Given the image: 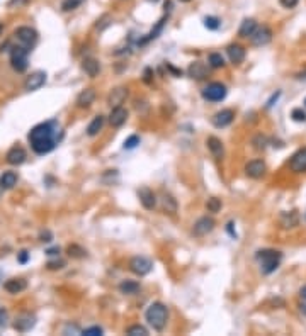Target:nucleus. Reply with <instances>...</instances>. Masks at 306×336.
I'll use <instances>...</instances> for the list:
<instances>
[{
    "mask_svg": "<svg viewBox=\"0 0 306 336\" xmlns=\"http://www.w3.org/2000/svg\"><path fill=\"white\" fill-rule=\"evenodd\" d=\"M138 197L142 205L146 209V211H153L157 207V197H155V192L148 187H142L138 190Z\"/></svg>",
    "mask_w": 306,
    "mask_h": 336,
    "instance_id": "4468645a",
    "label": "nucleus"
},
{
    "mask_svg": "<svg viewBox=\"0 0 306 336\" xmlns=\"http://www.w3.org/2000/svg\"><path fill=\"white\" fill-rule=\"evenodd\" d=\"M46 255H48V257H58V255H60V248L58 246H56V248H50V250L46 251Z\"/></svg>",
    "mask_w": 306,
    "mask_h": 336,
    "instance_id": "603ef678",
    "label": "nucleus"
},
{
    "mask_svg": "<svg viewBox=\"0 0 306 336\" xmlns=\"http://www.w3.org/2000/svg\"><path fill=\"white\" fill-rule=\"evenodd\" d=\"M226 55L233 65H240V63H244L247 51H245V48L240 46V44H230V46L226 48Z\"/></svg>",
    "mask_w": 306,
    "mask_h": 336,
    "instance_id": "412c9836",
    "label": "nucleus"
},
{
    "mask_svg": "<svg viewBox=\"0 0 306 336\" xmlns=\"http://www.w3.org/2000/svg\"><path fill=\"white\" fill-rule=\"evenodd\" d=\"M220 26H221V20L218 19L216 16H207V17H204V27H206V29L216 31V29H220Z\"/></svg>",
    "mask_w": 306,
    "mask_h": 336,
    "instance_id": "72a5a7b5",
    "label": "nucleus"
},
{
    "mask_svg": "<svg viewBox=\"0 0 306 336\" xmlns=\"http://www.w3.org/2000/svg\"><path fill=\"white\" fill-rule=\"evenodd\" d=\"M213 229H214V219L204 216V218H199L198 221L194 223V226H192V234H194L196 238H203V236H206V234H209Z\"/></svg>",
    "mask_w": 306,
    "mask_h": 336,
    "instance_id": "9d476101",
    "label": "nucleus"
},
{
    "mask_svg": "<svg viewBox=\"0 0 306 336\" xmlns=\"http://www.w3.org/2000/svg\"><path fill=\"white\" fill-rule=\"evenodd\" d=\"M140 290V283L136 280H122L119 283V292L126 294V296H133V294H138Z\"/></svg>",
    "mask_w": 306,
    "mask_h": 336,
    "instance_id": "c85d7f7f",
    "label": "nucleus"
},
{
    "mask_svg": "<svg viewBox=\"0 0 306 336\" xmlns=\"http://www.w3.org/2000/svg\"><path fill=\"white\" fill-rule=\"evenodd\" d=\"M305 106H306V99H305Z\"/></svg>",
    "mask_w": 306,
    "mask_h": 336,
    "instance_id": "e2e57ef3",
    "label": "nucleus"
},
{
    "mask_svg": "<svg viewBox=\"0 0 306 336\" xmlns=\"http://www.w3.org/2000/svg\"><path fill=\"white\" fill-rule=\"evenodd\" d=\"M296 78L298 80H306V70H305V72H301V73H298Z\"/></svg>",
    "mask_w": 306,
    "mask_h": 336,
    "instance_id": "4d7b16f0",
    "label": "nucleus"
},
{
    "mask_svg": "<svg viewBox=\"0 0 306 336\" xmlns=\"http://www.w3.org/2000/svg\"><path fill=\"white\" fill-rule=\"evenodd\" d=\"M206 145H207V149H209V153L213 155V158H216V160L223 158L224 146H223V143H221L220 138H216V136H209V138L206 139Z\"/></svg>",
    "mask_w": 306,
    "mask_h": 336,
    "instance_id": "6ab92c4d",
    "label": "nucleus"
},
{
    "mask_svg": "<svg viewBox=\"0 0 306 336\" xmlns=\"http://www.w3.org/2000/svg\"><path fill=\"white\" fill-rule=\"evenodd\" d=\"M152 268H153L152 260H148V258H145V257H133L131 260H129V270L135 275H138V277L148 275L150 272H152Z\"/></svg>",
    "mask_w": 306,
    "mask_h": 336,
    "instance_id": "0eeeda50",
    "label": "nucleus"
},
{
    "mask_svg": "<svg viewBox=\"0 0 306 336\" xmlns=\"http://www.w3.org/2000/svg\"><path fill=\"white\" fill-rule=\"evenodd\" d=\"M102 128H104V117H102V115H96V117L92 119V122L87 126V134H89L90 138H94V136H97L102 131Z\"/></svg>",
    "mask_w": 306,
    "mask_h": 336,
    "instance_id": "7c9ffc66",
    "label": "nucleus"
},
{
    "mask_svg": "<svg viewBox=\"0 0 306 336\" xmlns=\"http://www.w3.org/2000/svg\"><path fill=\"white\" fill-rule=\"evenodd\" d=\"M126 119H128V111H126L124 107L122 106L112 107L111 114H109V124H111L112 128H121L126 122Z\"/></svg>",
    "mask_w": 306,
    "mask_h": 336,
    "instance_id": "f3484780",
    "label": "nucleus"
},
{
    "mask_svg": "<svg viewBox=\"0 0 306 336\" xmlns=\"http://www.w3.org/2000/svg\"><path fill=\"white\" fill-rule=\"evenodd\" d=\"M138 145H140V136L133 134V136H129V138L126 139L122 146H124V149H135Z\"/></svg>",
    "mask_w": 306,
    "mask_h": 336,
    "instance_id": "58836bf2",
    "label": "nucleus"
},
{
    "mask_svg": "<svg viewBox=\"0 0 306 336\" xmlns=\"http://www.w3.org/2000/svg\"><path fill=\"white\" fill-rule=\"evenodd\" d=\"M305 219H306V214H305Z\"/></svg>",
    "mask_w": 306,
    "mask_h": 336,
    "instance_id": "0e129e2a",
    "label": "nucleus"
},
{
    "mask_svg": "<svg viewBox=\"0 0 306 336\" xmlns=\"http://www.w3.org/2000/svg\"><path fill=\"white\" fill-rule=\"evenodd\" d=\"M254 145H255L257 149H264L267 146V138H265V136H262V134L255 136V138H254Z\"/></svg>",
    "mask_w": 306,
    "mask_h": 336,
    "instance_id": "a19ab883",
    "label": "nucleus"
},
{
    "mask_svg": "<svg viewBox=\"0 0 306 336\" xmlns=\"http://www.w3.org/2000/svg\"><path fill=\"white\" fill-rule=\"evenodd\" d=\"M16 184H17L16 171H3V173L0 175V188H2V190H10V188H14Z\"/></svg>",
    "mask_w": 306,
    "mask_h": 336,
    "instance_id": "bb28decb",
    "label": "nucleus"
},
{
    "mask_svg": "<svg viewBox=\"0 0 306 336\" xmlns=\"http://www.w3.org/2000/svg\"><path fill=\"white\" fill-rule=\"evenodd\" d=\"M150 73H152V70L146 68V70H145V82H146V83H152V78H150Z\"/></svg>",
    "mask_w": 306,
    "mask_h": 336,
    "instance_id": "864d4df0",
    "label": "nucleus"
},
{
    "mask_svg": "<svg viewBox=\"0 0 306 336\" xmlns=\"http://www.w3.org/2000/svg\"><path fill=\"white\" fill-rule=\"evenodd\" d=\"M126 335L128 336H146L148 335V330H146L145 326H142V324H133V326H129L128 330H126Z\"/></svg>",
    "mask_w": 306,
    "mask_h": 336,
    "instance_id": "c9c22d12",
    "label": "nucleus"
},
{
    "mask_svg": "<svg viewBox=\"0 0 306 336\" xmlns=\"http://www.w3.org/2000/svg\"><path fill=\"white\" fill-rule=\"evenodd\" d=\"M165 22H167V16H163L162 17L160 20L157 22V26L153 27L152 31H150L148 34H146L143 39H140L138 41V46H143V44H146V43H150V41H153V39H157L158 36H160V33L163 31V27H165Z\"/></svg>",
    "mask_w": 306,
    "mask_h": 336,
    "instance_id": "5701e85b",
    "label": "nucleus"
},
{
    "mask_svg": "<svg viewBox=\"0 0 306 336\" xmlns=\"http://www.w3.org/2000/svg\"><path fill=\"white\" fill-rule=\"evenodd\" d=\"M207 61H209L211 68H223L224 66V58L221 56V53H211Z\"/></svg>",
    "mask_w": 306,
    "mask_h": 336,
    "instance_id": "473e14b6",
    "label": "nucleus"
},
{
    "mask_svg": "<svg viewBox=\"0 0 306 336\" xmlns=\"http://www.w3.org/2000/svg\"><path fill=\"white\" fill-rule=\"evenodd\" d=\"M14 36H16L17 43H19L20 46L27 48V50H33L34 44L38 43V33L33 29V27H29V26L19 27V29L14 33Z\"/></svg>",
    "mask_w": 306,
    "mask_h": 336,
    "instance_id": "39448f33",
    "label": "nucleus"
},
{
    "mask_svg": "<svg viewBox=\"0 0 306 336\" xmlns=\"http://www.w3.org/2000/svg\"><path fill=\"white\" fill-rule=\"evenodd\" d=\"M235 119V112L231 109H223L220 112H216V114L213 115V124L214 128H226V126H230L231 122H233Z\"/></svg>",
    "mask_w": 306,
    "mask_h": 336,
    "instance_id": "dca6fc26",
    "label": "nucleus"
},
{
    "mask_svg": "<svg viewBox=\"0 0 306 336\" xmlns=\"http://www.w3.org/2000/svg\"><path fill=\"white\" fill-rule=\"evenodd\" d=\"M226 93V85L220 82H213L203 90V99L207 100V102H221V100H224Z\"/></svg>",
    "mask_w": 306,
    "mask_h": 336,
    "instance_id": "423d86ee",
    "label": "nucleus"
},
{
    "mask_svg": "<svg viewBox=\"0 0 306 336\" xmlns=\"http://www.w3.org/2000/svg\"><path fill=\"white\" fill-rule=\"evenodd\" d=\"M291 171L294 173H306V148H301L291 156L289 163H287Z\"/></svg>",
    "mask_w": 306,
    "mask_h": 336,
    "instance_id": "9b49d317",
    "label": "nucleus"
},
{
    "mask_svg": "<svg viewBox=\"0 0 306 336\" xmlns=\"http://www.w3.org/2000/svg\"><path fill=\"white\" fill-rule=\"evenodd\" d=\"M265 171H267V165L264 160H252V162H248L247 165H245V175L254 178V180L262 178L264 175H265Z\"/></svg>",
    "mask_w": 306,
    "mask_h": 336,
    "instance_id": "f8f14e48",
    "label": "nucleus"
},
{
    "mask_svg": "<svg viewBox=\"0 0 306 336\" xmlns=\"http://www.w3.org/2000/svg\"><path fill=\"white\" fill-rule=\"evenodd\" d=\"M46 80H48L46 72L38 70V72L31 73L26 78V82H24V90H27V92H36V90H40L41 87L46 83Z\"/></svg>",
    "mask_w": 306,
    "mask_h": 336,
    "instance_id": "6e6552de",
    "label": "nucleus"
},
{
    "mask_svg": "<svg viewBox=\"0 0 306 336\" xmlns=\"http://www.w3.org/2000/svg\"><path fill=\"white\" fill-rule=\"evenodd\" d=\"M257 27H259V24H257L255 19H244V22L240 24V29H238V36L240 37H252L254 36V33L257 31Z\"/></svg>",
    "mask_w": 306,
    "mask_h": 336,
    "instance_id": "393cba45",
    "label": "nucleus"
},
{
    "mask_svg": "<svg viewBox=\"0 0 306 336\" xmlns=\"http://www.w3.org/2000/svg\"><path fill=\"white\" fill-rule=\"evenodd\" d=\"M7 321H9V313L7 309H0V328H5L7 326Z\"/></svg>",
    "mask_w": 306,
    "mask_h": 336,
    "instance_id": "c03bdc74",
    "label": "nucleus"
},
{
    "mask_svg": "<svg viewBox=\"0 0 306 336\" xmlns=\"http://www.w3.org/2000/svg\"><path fill=\"white\" fill-rule=\"evenodd\" d=\"M70 331H73V333H77V335H82V331H80V328L79 326H75V324H66L65 326V330H63V335H68Z\"/></svg>",
    "mask_w": 306,
    "mask_h": 336,
    "instance_id": "09e8293b",
    "label": "nucleus"
},
{
    "mask_svg": "<svg viewBox=\"0 0 306 336\" xmlns=\"http://www.w3.org/2000/svg\"><path fill=\"white\" fill-rule=\"evenodd\" d=\"M34 324H36V316L31 313H22L16 317V321H14V330H16L17 333H27V331L33 330Z\"/></svg>",
    "mask_w": 306,
    "mask_h": 336,
    "instance_id": "1a4fd4ad",
    "label": "nucleus"
},
{
    "mask_svg": "<svg viewBox=\"0 0 306 336\" xmlns=\"http://www.w3.org/2000/svg\"><path fill=\"white\" fill-rule=\"evenodd\" d=\"M206 209L209 212H218L221 209V201L220 199H216V197H211V199H207V202H206Z\"/></svg>",
    "mask_w": 306,
    "mask_h": 336,
    "instance_id": "e433bc0d",
    "label": "nucleus"
},
{
    "mask_svg": "<svg viewBox=\"0 0 306 336\" xmlns=\"http://www.w3.org/2000/svg\"><path fill=\"white\" fill-rule=\"evenodd\" d=\"M279 3L284 9H294L298 5V0H279Z\"/></svg>",
    "mask_w": 306,
    "mask_h": 336,
    "instance_id": "de8ad7c7",
    "label": "nucleus"
},
{
    "mask_svg": "<svg viewBox=\"0 0 306 336\" xmlns=\"http://www.w3.org/2000/svg\"><path fill=\"white\" fill-rule=\"evenodd\" d=\"M162 207H163V211L168 212V214H175L179 205H177V201H175L170 194L165 192V194L162 195Z\"/></svg>",
    "mask_w": 306,
    "mask_h": 336,
    "instance_id": "c756f323",
    "label": "nucleus"
},
{
    "mask_svg": "<svg viewBox=\"0 0 306 336\" xmlns=\"http://www.w3.org/2000/svg\"><path fill=\"white\" fill-rule=\"evenodd\" d=\"M126 97H128V89H126V87H118V89H114L111 93H109L107 104L111 107H119V106L124 104Z\"/></svg>",
    "mask_w": 306,
    "mask_h": 336,
    "instance_id": "aec40b11",
    "label": "nucleus"
},
{
    "mask_svg": "<svg viewBox=\"0 0 306 336\" xmlns=\"http://www.w3.org/2000/svg\"><path fill=\"white\" fill-rule=\"evenodd\" d=\"M50 270H61L63 267H65V261L63 260H55V261H48L46 265Z\"/></svg>",
    "mask_w": 306,
    "mask_h": 336,
    "instance_id": "79ce46f5",
    "label": "nucleus"
},
{
    "mask_svg": "<svg viewBox=\"0 0 306 336\" xmlns=\"http://www.w3.org/2000/svg\"><path fill=\"white\" fill-rule=\"evenodd\" d=\"M257 261L260 263V270L264 275H270L276 272L283 260V253L277 250H259L255 253Z\"/></svg>",
    "mask_w": 306,
    "mask_h": 336,
    "instance_id": "f03ea898",
    "label": "nucleus"
},
{
    "mask_svg": "<svg viewBox=\"0 0 306 336\" xmlns=\"http://www.w3.org/2000/svg\"><path fill=\"white\" fill-rule=\"evenodd\" d=\"M102 333H104V330H102L101 326H92V328H87V330L82 331V335H85V336H101Z\"/></svg>",
    "mask_w": 306,
    "mask_h": 336,
    "instance_id": "ea45409f",
    "label": "nucleus"
},
{
    "mask_svg": "<svg viewBox=\"0 0 306 336\" xmlns=\"http://www.w3.org/2000/svg\"><path fill=\"white\" fill-rule=\"evenodd\" d=\"M226 231H228V234H230L231 238H237V231L233 229V223H228L226 224Z\"/></svg>",
    "mask_w": 306,
    "mask_h": 336,
    "instance_id": "3c124183",
    "label": "nucleus"
},
{
    "mask_svg": "<svg viewBox=\"0 0 306 336\" xmlns=\"http://www.w3.org/2000/svg\"><path fill=\"white\" fill-rule=\"evenodd\" d=\"M29 2V0H9V3H7V5L9 7H20V5H26V3Z\"/></svg>",
    "mask_w": 306,
    "mask_h": 336,
    "instance_id": "8fccbe9b",
    "label": "nucleus"
},
{
    "mask_svg": "<svg viewBox=\"0 0 306 336\" xmlns=\"http://www.w3.org/2000/svg\"><path fill=\"white\" fill-rule=\"evenodd\" d=\"M66 253H68V257H72V258H83V257H87V251L83 250L82 246H79V244H70V246L66 248Z\"/></svg>",
    "mask_w": 306,
    "mask_h": 336,
    "instance_id": "2f4dec72",
    "label": "nucleus"
},
{
    "mask_svg": "<svg viewBox=\"0 0 306 336\" xmlns=\"http://www.w3.org/2000/svg\"><path fill=\"white\" fill-rule=\"evenodd\" d=\"M82 70L90 76V78H96L101 73V63L96 58H83L82 61Z\"/></svg>",
    "mask_w": 306,
    "mask_h": 336,
    "instance_id": "b1692460",
    "label": "nucleus"
},
{
    "mask_svg": "<svg viewBox=\"0 0 306 336\" xmlns=\"http://www.w3.org/2000/svg\"><path fill=\"white\" fill-rule=\"evenodd\" d=\"M300 224V216H298L296 211L291 212H283L281 214V226L289 229V227H296Z\"/></svg>",
    "mask_w": 306,
    "mask_h": 336,
    "instance_id": "cd10ccee",
    "label": "nucleus"
},
{
    "mask_svg": "<svg viewBox=\"0 0 306 336\" xmlns=\"http://www.w3.org/2000/svg\"><path fill=\"white\" fill-rule=\"evenodd\" d=\"M279 97H281V90H277L276 93H272V97H270L269 100H267V104H265V109H270V107L274 106V104L279 100Z\"/></svg>",
    "mask_w": 306,
    "mask_h": 336,
    "instance_id": "a18cd8bd",
    "label": "nucleus"
},
{
    "mask_svg": "<svg viewBox=\"0 0 306 336\" xmlns=\"http://www.w3.org/2000/svg\"><path fill=\"white\" fill-rule=\"evenodd\" d=\"M270 41H272V29H270L269 26L257 27L254 36L250 37V43L254 44V46H265Z\"/></svg>",
    "mask_w": 306,
    "mask_h": 336,
    "instance_id": "ddd939ff",
    "label": "nucleus"
},
{
    "mask_svg": "<svg viewBox=\"0 0 306 336\" xmlns=\"http://www.w3.org/2000/svg\"><path fill=\"white\" fill-rule=\"evenodd\" d=\"M3 289L9 294H19L27 289V282L24 279H10L3 283Z\"/></svg>",
    "mask_w": 306,
    "mask_h": 336,
    "instance_id": "a878e982",
    "label": "nucleus"
},
{
    "mask_svg": "<svg viewBox=\"0 0 306 336\" xmlns=\"http://www.w3.org/2000/svg\"><path fill=\"white\" fill-rule=\"evenodd\" d=\"M148 2H153V3H157V2H160V0H148Z\"/></svg>",
    "mask_w": 306,
    "mask_h": 336,
    "instance_id": "052dcab7",
    "label": "nucleus"
},
{
    "mask_svg": "<svg viewBox=\"0 0 306 336\" xmlns=\"http://www.w3.org/2000/svg\"><path fill=\"white\" fill-rule=\"evenodd\" d=\"M300 311L306 316V304H301V306H300Z\"/></svg>",
    "mask_w": 306,
    "mask_h": 336,
    "instance_id": "13d9d810",
    "label": "nucleus"
},
{
    "mask_svg": "<svg viewBox=\"0 0 306 336\" xmlns=\"http://www.w3.org/2000/svg\"><path fill=\"white\" fill-rule=\"evenodd\" d=\"M167 68L170 70L172 73H175V75H179V76L182 75V72H181V70H175V68H174V66H172V65H167Z\"/></svg>",
    "mask_w": 306,
    "mask_h": 336,
    "instance_id": "5fc2aeb1",
    "label": "nucleus"
},
{
    "mask_svg": "<svg viewBox=\"0 0 306 336\" xmlns=\"http://www.w3.org/2000/svg\"><path fill=\"white\" fill-rule=\"evenodd\" d=\"M94 100H96V90L85 89L79 93V97H77V107H80V109H89L94 104Z\"/></svg>",
    "mask_w": 306,
    "mask_h": 336,
    "instance_id": "4be33fe9",
    "label": "nucleus"
},
{
    "mask_svg": "<svg viewBox=\"0 0 306 336\" xmlns=\"http://www.w3.org/2000/svg\"><path fill=\"white\" fill-rule=\"evenodd\" d=\"M17 261H19L20 265H26L27 261H29V253H27L26 250H20L19 253H17Z\"/></svg>",
    "mask_w": 306,
    "mask_h": 336,
    "instance_id": "37998d69",
    "label": "nucleus"
},
{
    "mask_svg": "<svg viewBox=\"0 0 306 336\" xmlns=\"http://www.w3.org/2000/svg\"><path fill=\"white\" fill-rule=\"evenodd\" d=\"M145 317L148 321V324L157 331H162L165 326H167L168 321V309L165 304L162 302H153L150 304V307L146 309Z\"/></svg>",
    "mask_w": 306,
    "mask_h": 336,
    "instance_id": "7ed1b4c3",
    "label": "nucleus"
},
{
    "mask_svg": "<svg viewBox=\"0 0 306 336\" xmlns=\"http://www.w3.org/2000/svg\"><path fill=\"white\" fill-rule=\"evenodd\" d=\"M85 0H63L61 2V10L63 12H72V10L79 9Z\"/></svg>",
    "mask_w": 306,
    "mask_h": 336,
    "instance_id": "f704fd0d",
    "label": "nucleus"
},
{
    "mask_svg": "<svg viewBox=\"0 0 306 336\" xmlns=\"http://www.w3.org/2000/svg\"><path fill=\"white\" fill-rule=\"evenodd\" d=\"M300 296H301V299L306 300V285L301 287V290H300Z\"/></svg>",
    "mask_w": 306,
    "mask_h": 336,
    "instance_id": "6e6d98bb",
    "label": "nucleus"
},
{
    "mask_svg": "<svg viewBox=\"0 0 306 336\" xmlns=\"http://www.w3.org/2000/svg\"><path fill=\"white\" fill-rule=\"evenodd\" d=\"M29 53L31 50L16 44V46H10V65L16 70L17 73H22L27 70L29 66Z\"/></svg>",
    "mask_w": 306,
    "mask_h": 336,
    "instance_id": "20e7f679",
    "label": "nucleus"
},
{
    "mask_svg": "<svg viewBox=\"0 0 306 336\" xmlns=\"http://www.w3.org/2000/svg\"><path fill=\"white\" fill-rule=\"evenodd\" d=\"M53 240V234H51V231H41V234H40V241H43V243H50V241Z\"/></svg>",
    "mask_w": 306,
    "mask_h": 336,
    "instance_id": "49530a36",
    "label": "nucleus"
},
{
    "mask_svg": "<svg viewBox=\"0 0 306 336\" xmlns=\"http://www.w3.org/2000/svg\"><path fill=\"white\" fill-rule=\"evenodd\" d=\"M181 2H191V0H181Z\"/></svg>",
    "mask_w": 306,
    "mask_h": 336,
    "instance_id": "680f3d73",
    "label": "nucleus"
},
{
    "mask_svg": "<svg viewBox=\"0 0 306 336\" xmlns=\"http://www.w3.org/2000/svg\"><path fill=\"white\" fill-rule=\"evenodd\" d=\"M29 143L31 148L38 155H46V153L53 151L58 145L61 132H60V126L55 121L41 122V124L34 126L29 131Z\"/></svg>",
    "mask_w": 306,
    "mask_h": 336,
    "instance_id": "f257e3e1",
    "label": "nucleus"
},
{
    "mask_svg": "<svg viewBox=\"0 0 306 336\" xmlns=\"http://www.w3.org/2000/svg\"><path fill=\"white\" fill-rule=\"evenodd\" d=\"M187 75L194 80H204L209 75V68H207V65H204L203 61H194L189 65Z\"/></svg>",
    "mask_w": 306,
    "mask_h": 336,
    "instance_id": "a211bd4d",
    "label": "nucleus"
},
{
    "mask_svg": "<svg viewBox=\"0 0 306 336\" xmlns=\"http://www.w3.org/2000/svg\"><path fill=\"white\" fill-rule=\"evenodd\" d=\"M26 158H27V153L22 146H14V148H10L5 156L9 165H22V163L26 162Z\"/></svg>",
    "mask_w": 306,
    "mask_h": 336,
    "instance_id": "2eb2a0df",
    "label": "nucleus"
},
{
    "mask_svg": "<svg viewBox=\"0 0 306 336\" xmlns=\"http://www.w3.org/2000/svg\"><path fill=\"white\" fill-rule=\"evenodd\" d=\"M291 119L296 122H305L306 121V112L301 109V107H296V109L291 111Z\"/></svg>",
    "mask_w": 306,
    "mask_h": 336,
    "instance_id": "4c0bfd02",
    "label": "nucleus"
},
{
    "mask_svg": "<svg viewBox=\"0 0 306 336\" xmlns=\"http://www.w3.org/2000/svg\"><path fill=\"white\" fill-rule=\"evenodd\" d=\"M2 31H3V24L0 22V34H2Z\"/></svg>",
    "mask_w": 306,
    "mask_h": 336,
    "instance_id": "bf43d9fd",
    "label": "nucleus"
}]
</instances>
